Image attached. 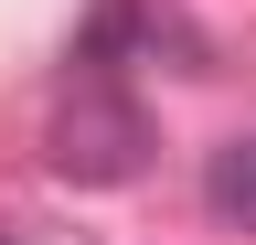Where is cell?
<instances>
[{
    "mask_svg": "<svg viewBox=\"0 0 256 245\" xmlns=\"http://www.w3.org/2000/svg\"><path fill=\"white\" fill-rule=\"evenodd\" d=\"M203 203L224 213V224H246V235H256V139H224L214 160H203Z\"/></svg>",
    "mask_w": 256,
    "mask_h": 245,
    "instance_id": "7a4b0ae2",
    "label": "cell"
},
{
    "mask_svg": "<svg viewBox=\"0 0 256 245\" xmlns=\"http://www.w3.org/2000/svg\"><path fill=\"white\" fill-rule=\"evenodd\" d=\"M139 160H150L139 96H118L107 75H75V96L54 107V171L86 181V192H107V181H139Z\"/></svg>",
    "mask_w": 256,
    "mask_h": 245,
    "instance_id": "6da1fadb",
    "label": "cell"
}]
</instances>
